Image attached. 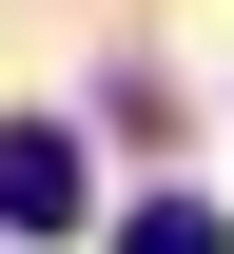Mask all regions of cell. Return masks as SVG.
I'll use <instances>...</instances> for the list:
<instances>
[{"instance_id": "obj_1", "label": "cell", "mask_w": 234, "mask_h": 254, "mask_svg": "<svg viewBox=\"0 0 234 254\" xmlns=\"http://www.w3.org/2000/svg\"><path fill=\"white\" fill-rule=\"evenodd\" d=\"M0 235H78V137L0 118Z\"/></svg>"}, {"instance_id": "obj_2", "label": "cell", "mask_w": 234, "mask_h": 254, "mask_svg": "<svg viewBox=\"0 0 234 254\" xmlns=\"http://www.w3.org/2000/svg\"><path fill=\"white\" fill-rule=\"evenodd\" d=\"M117 254H234V235L195 215V195H137V215H117Z\"/></svg>"}]
</instances>
